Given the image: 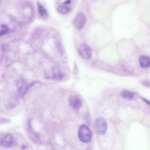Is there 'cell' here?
I'll return each mask as SVG.
<instances>
[{"instance_id":"cell-1","label":"cell","mask_w":150,"mask_h":150,"mask_svg":"<svg viewBox=\"0 0 150 150\" xmlns=\"http://www.w3.org/2000/svg\"><path fill=\"white\" fill-rule=\"evenodd\" d=\"M78 136L80 141L83 143H88L91 139L92 133L86 125H81L79 128Z\"/></svg>"},{"instance_id":"cell-2","label":"cell","mask_w":150,"mask_h":150,"mask_svg":"<svg viewBox=\"0 0 150 150\" xmlns=\"http://www.w3.org/2000/svg\"><path fill=\"white\" fill-rule=\"evenodd\" d=\"M95 128L97 134L100 135L105 134L107 129L106 121L102 117L97 118L95 122Z\"/></svg>"},{"instance_id":"cell-3","label":"cell","mask_w":150,"mask_h":150,"mask_svg":"<svg viewBox=\"0 0 150 150\" xmlns=\"http://www.w3.org/2000/svg\"><path fill=\"white\" fill-rule=\"evenodd\" d=\"M79 53L80 56L84 59H90L92 56V50L86 43H83L80 45Z\"/></svg>"},{"instance_id":"cell-4","label":"cell","mask_w":150,"mask_h":150,"mask_svg":"<svg viewBox=\"0 0 150 150\" xmlns=\"http://www.w3.org/2000/svg\"><path fill=\"white\" fill-rule=\"evenodd\" d=\"M87 21L86 16L81 12L78 13L74 19V25L79 29L83 28Z\"/></svg>"},{"instance_id":"cell-5","label":"cell","mask_w":150,"mask_h":150,"mask_svg":"<svg viewBox=\"0 0 150 150\" xmlns=\"http://www.w3.org/2000/svg\"><path fill=\"white\" fill-rule=\"evenodd\" d=\"M16 86L18 92L19 94L23 96L26 93L28 86L27 83L23 79H19L16 81Z\"/></svg>"},{"instance_id":"cell-6","label":"cell","mask_w":150,"mask_h":150,"mask_svg":"<svg viewBox=\"0 0 150 150\" xmlns=\"http://www.w3.org/2000/svg\"><path fill=\"white\" fill-rule=\"evenodd\" d=\"M69 103L70 107L74 110H79L82 104L81 100L77 96H71L69 98Z\"/></svg>"},{"instance_id":"cell-7","label":"cell","mask_w":150,"mask_h":150,"mask_svg":"<svg viewBox=\"0 0 150 150\" xmlns=\"http://www.w3.org/2000/svg\"><path fill=\"white\" fill-rule=\"evenodd\" d=\"M13 142V139L11 134H6L1 139V145L5 148L10 147Z\"/></svg>"},{"instance_id":"cell-8","label":"cell","mask_w":150,"mask_h":150,"mask_svg":"<svg viewBox=\"0 0 150 150\" xmlns=\"http://www.w3.org/2000/svg\"><path fill=\"white\" fill-rule=\"evenodd\" d=\"M139 65L142 68H148L150 67V57L146 56H141L139 59Z\"/></svg>"},{"instance_id":"cell-9","label":"cell","mask_w":150,"mask_h":150,"mask_svg":"<svg viewBox=\"0 0 150 150\" xmlns=\"http://www.w3.org/2000/svg\"><path fill=\"white\" fill-rule=\"evenodd\" d=\"M38 11L40 14V15L43 18H46L48 16V13L45 7L41 5L39 2H38Z\"/></svg>"},{"instance_id":"cell-10","label":"cell","mask_w":150,"mask_h":150,"mask_svg":"<svg viewBox=\"0 0 150 150\" xmlns=\"http://www.w3.org/2000/svg\"><path fill=\"white\" fill-rule=\"evenodd\" d=\"M52 74H53V77L54 79H59L62 78V74L59 70V69L57 67H54L52 69Z\"/></svg>"},{"instance_id":"cell-11","label":"cell","mask_w":150,"mask_h":150,"mask_svg":"<svg viewBox=\"0 0 150 150\" xmlns=\"http://www.w3.org/2000/svg\"><path fill=\"white\" fill-rule=\"evenodd\" d=\"M121 96L125 99L131 100L134 97V93L128 90H124L121 93Z\"/></svg>"},{"instance_id":"cell-12","label":"cell","mask_w":150,"mask_h":150,"mask_svg":"<svg viewBox=\"0 0 150 150\" xmlns=\"http://www.w3.org/2000/svg\"><path fill=\"white\" fill-rule=\"evenodd\" d=\"M57 10L58 12L60 13L66 14V13H69L70 12V9L67 6L63 5V6H59L57 8Z\"/></svg>"},{"instance_id":"cell-13","label":"cell","mask_w":150,"mask_h":150,"mask_svg":"<svg viewBox=\"0 0 150 150\" xmlns=\"http://www.w3.org/2000/svg\"><path fill=\"white\" fill-rule=\"evenodd\" d=\"M8 31V27L6 25H2L1 26V36H2L5 34H6Z\"/></svg>"},{"instance_id":"cell-14","label":"cell","mask_w":150,"mask_h":150,"mask_svg":"<svg viewBox=\"0 0 150 150\" xmlns=\"http://www.w3.org/2000/svg\"><path fill=\"white\" fill-rule=\"evenodd\" d=\"M71 2V0H67L64 2V4H69V2Z\"/></svg>"}]
</instances>
